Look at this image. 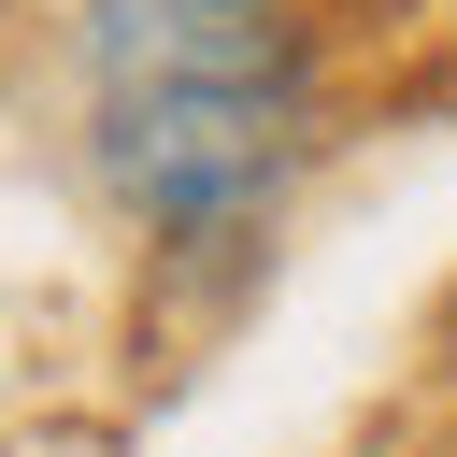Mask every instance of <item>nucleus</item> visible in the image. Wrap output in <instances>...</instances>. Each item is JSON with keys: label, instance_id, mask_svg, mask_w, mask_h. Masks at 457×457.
I'll return each mask as SVG.
<instances>
[{"label": "nucleus", "instance_id": "obj_1", "mask_svg": "<svg viewBox=\"0 0 457 457\" xmlns=\"http://www.w3.org/2000/svg\"><path fill=\"white\" fill-rule=\"evenodd\" d=\"M314 143L300 0H86V171L157 257H243Z\"/></svg>", "mask_w": 457, "mask_h": 457}]
</instances>
